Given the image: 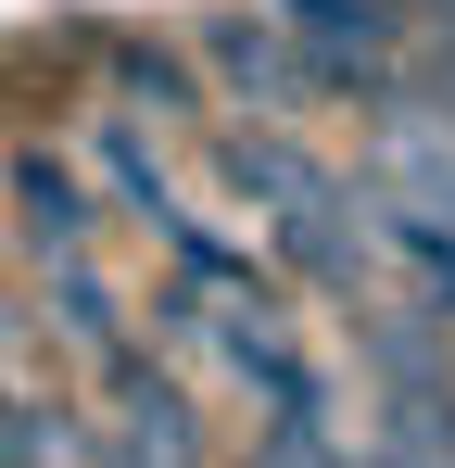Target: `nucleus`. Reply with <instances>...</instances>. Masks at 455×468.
Segmentation results:
<instances>
[{"mask_svg": "<svg viewBox=\"0 0 455 468\" xmlns=\"http://www.w3.org/2000/svg\"><path fill=\"white\" fill-rule=\"evenodd\" d=\"M203 64L240 89V114H303L316 101V64H303V38L279 13H216L203 26Z\"/></svg>", "mask_w": 455, "mask_h": 468, "instance_id": "obj_1", "label": "nucleus"}, {"mask_svg": "<svg viewBox=\"0 0 455 468\" xmlns=\"http://www.w3.org/2000/svg\"><path fill=\"white\" fill-rule=\"evenodd\" d=\"M216 177L253 203V216H303V203H329V190H342L291 127H216Z\"/></svg>", "mask_w": 455, "mask_h": 468, "instance_id": "obj_2", "label": "nucleus"}, {"mask_svg": "<svg viewBox=\"0 0 455 468\" xmlns=\"http://www.w3.org/2000/svg\"><path fill=\"white\" fill-rule=\"evenodd\" d=\"M13 229L38 240V253H89V229H101L89 165H64V153H13Z\"/></svg>", "mask_w": 455, "mask_h": 468, "instance_id": "obj_3", "label": "nucleus"}, {"mask_svg": "<svg viewBox=\"0 0 455 468\" xmlns=\"http://www.w3.org/2000/svg\"><path fill=\"white\" fill-rule=\"evenodd\" d=\"M51 266V329H64L76 355H114L127 342V304H114V279L89 266V253H38Z\"/></svg>", "mask_w": 455, "mask_h": 468, "instance_id": "obj_4", "label": "nucleus"}, {"mask_svg": "<svg viewBox=\"0 0 455 468\" xmlns=\"http://www.w3.org/2000/svg\"><path fill=\"white\" fill-rule=\"evenodd\" d=\"M114 89H127L140 114H203V77H190L177 51H152V38H114Z\"/></svg>", "mask_w": 455, "mask_h": 468, "instance_id": "obj_5", "label": "nucleus"}]
</instances>
